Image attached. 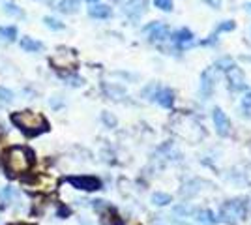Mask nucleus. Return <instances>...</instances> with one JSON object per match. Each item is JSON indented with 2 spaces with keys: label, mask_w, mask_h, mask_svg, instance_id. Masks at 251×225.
Returning a JSON list of instances; mask_svg holds the SVG:
<instances>
[{
  "label": "nucleus",
  "mask_w": 251,
  "mask_h": 225,
  "mask_svg": "<svg viewBox=\"0 0 251 225\" xmlns=\"http://www.w3.org/2000/svg\"><path fill=\"white\" fill-rule=\"evenodd\" d=\"M81 225H92V224H88V222H84V220H83V222H81Z\"/></svg>",
  "instance_id": "30"
},
{
  "label": "nucleus",
  "mask_w": 251,
  "mask_h": 225,
  "mask_svg": "<svg viewBox=\"0 0 251 225\" xmlns=\"http://www.w3.org/2000/svg\"><path fill=\"white\" fill-rule=\"evenodd\" d=\"M152 203L157 204V206H165V204L173 203V197H171L169 193L157 192V193H154V195H152Z\"/></svg>",
  "instance_id": "16"
},
{
  "label": "nucleus",
  "mask_w": 251,
  "mask_h": 225,
  "mask_svg": "<svg viewBox=\"0 0 251 225\" xmlns=\"http://www.w3.org/2000/svg\"><path fill=\"white\" fill-rule=\"evenodd\" d=\"M250 10H251V4H250Z\"/></svg>",
  "instance_id": "34"
},
{
  "label": "nucleus",
  "mask_w": 251,
  "mask_h": 225,
  "mask_svg": "<svg viewBox=\"0 0 251 225\" xmlns=\"http://www.w3.org/2000/svg\"><path fill=\"white\" fill-rule=\"evenodd\" d=\"M145 10H147V0H129L124 6V13L131 21H137L145 13Z\"/></svg>",
  "instance_id": "8"
},
{
  "label": "nucleus",
  "mask_w": 251,
  "mask_h": 225,
  "mask_svg": "<svg viewBox=\"0 0 251 225\" xmlns=\"http://www.w3.org/2000/svg\"><path fill=\"white\" fill-rule=\"evenodd\" d=\"M154 100H156L159 105H163V107H173V103H175V94H173V90L163 88V90H159V92L154 94Z\"/></svg>",
  "instance_id": "11"
},
{
  "label": "nucleus",
  "mask_w": 251,
  "mask_h": 225,
  "mask_svg": "<svg viewBox=\"0 0 251 225\" xmlns=\"http://www.w3.org/2000/svg\"><path fill=\"white\" fill-rule=\"evenodd\" d=\"M227 79H229V88L232 92H240L246 88V77L238 66H232L230 70H227Z\"/></svg>",
  "instance_id": "5"
},
{
  "label": "nucleus",
  "mask_w": 251,
  "mask_h": 225,
  "mask_svg": "<svg viewBox=\"0 0 251 225\" xmlns=\"http://www.w3.org/2000/svg\"><path fill=\"white\" fill-rule=\"evenodd\" d=\"M21 47L26 51V53H40V51H43V49H45V45H43L40 40H34V38H30V36L23 38Z\"/></svg>",
  "instance_id": "12"
},
{
  "label": "nucleus",
  "mask_w": 251,
  "mask_h": 225,
  "mask_svg": "<svg viewBox=\"0 0 251 225\" xmlns=\"http://www.w3.org/2000/svg\"><path fill=\"white\" fill-rule=\"evenodd\" d=\"M68 182L72 184L75 190H83V192L101 190V180L96 176H68Z\"/></svg>",
  "instance_id": "4"
},
{
  "label": "nucleus",
  "mask_w": 251,
  "mask_h": 225,
  "mask_svg": "<svg viewBox=\"0 0 251 225\" xmlns=\"http://www.w3.org/2000/svg\"><path fill=\"white\" fill-rule=\"evenodd\" d=\"M216 81H218V77H216V72H214V70H206V72L202 74V79H201V96L204 98V100H208V98L212 96Z\"/></svg>",
  "instance_id": "6"
},
{
  "label": "nucleus",
  "mask_w": 251,
  "mask_h": 225,
  "mask_svg": "<svg viewBox=\"0 0 251 225\" xmlns=\"http://www.w3.org/2000/svg\"><path fill=\"white\" fill-rule=\"evenodd\" d=\"M34 165V152L26 147H11L4 154V169L11 176H23Z\"/></svg>",
  "instance_id": "1"
},
{
  "label": "nucleus",
  "mask_w": 251,
  "mask_h": 225,
  "mask_svg": "<svg viewBox=\"0 0 251 225\" xmlns=\"http://www.w3.org/2000/svg\"><path fill=\"white\" fill-rule=\"evenodd\" d=\"M154 4H156V8L163 11H171L173 10V0H154Z\"/></svg>",
  "instance_id": "21"
},
{
  "label": "nucleus",
  "mask_w": 251,
  "mask_h": 225,
  "mask_svg": "<svg viewBox=\"0 0 251 225\" xmlns=\"http://www.w3.org/2000/svg\"><path fill=\"white\" fill-rule=\"evenodd\" d=\"M2 11L11 17V19H25V11L17 6V4H11V2H6L4 6H2Z\"/></svg>",
  "instance_id": "14"
},
{
  "label": "nucleus",
  "mask_w": 251,
  "mask_h": 225,
  "mask_svg": "<svg viewBox=\"0 0 251 225\" xmlns=\"http://www.w3.org/2000/svg\"><path fill=\"white\" fill-rule=\"evenodd\" d=\"M2 131H4V129H2V124H0V133H2Z\"/></svg>",
  "instance_id": "32"
},
{
  "label": "nucleus",
  "mask_w": 251,
  "mask_h": 225,
  "mask_svg": "<svg viewBox=\"0 0 251 225\" xmlns=\"http://www.w3.org/2000/svg\"><path fill=\"white\" fill-rule=\"evenodd\" d=\"M105 90H107L111 96H122V94H124V90L118 88V86H105Z\"/></svg>",
  "instance_id": "24"
},
{
  "label": "nucleus",
  "mask_w": 251,
  "mask_h": 225,
  "mask_svg": "<svg viewBox=\"0 0 251 225\" xmlns=\"http://www.w3.org/2000/svg\"><path fill=\"white\" fill-rule=\"evenodd\" d=\"M242 60H246V62H251V56H242Z\"/></svg>",
  "instance_id": "29"
},
{
  "label": "nucleus",
  "mask_w": 251,
  "mask_h": 225,
  "mask_svg": "<svg viewBox=\"0 0 251 225\" xmlns=\"http://www.w3.org/2000/svg\"><path fill=\"white\" fill-rule=\"evenodd\" d=\"M229 30H234V23L232 21H225L223 25L218 26V32H229Z\"/></svg>",
  "instance_id": "23"
},
{
  "label": "nucleus",
  "mask_w": 251,
  "mask_h": 225,
  "mask_svg": "<svg viewBox=\"0 0 251 225\" xmlns=\"http://www.w3.org/2000/svg\"><path fill=\"white\" fill-rule=\"evenodd\" d=\"M10 225H15V224H10ZM17 225H21V224H17Z\"/></svg>",
  "instance_id": "33"
},
{
  "label": "nucleus",
  "mask_w": 251,
  "mask_h": 225,
  "mask_svg": "<svg viewBox=\"0 0 251 225\" xmlns=\"http://www.w3.org/2000/svg\"><path fill=\"white\" fill-rule=\"evenodd\" d=\"M86 2H98V0H86Z\"/></svg>",
  "instance_id": "31"
},
{
  "label": "nucleus",
  "mask_w": 251,
  "mask_h": 225,
  "mask_svg": "<svg viewBox=\"0 0 251 225\" xmlns=\"http://www.w3.org/2000/svg\"><path fill=\"white\" fill-rule=\"evenodd\" d=\"M49 6L52 10L62 11V13H75V11H79L81 0H49Z\"/></svg>",
  "instance_id": "9"
},
{
  "label": "nucleus",
  "mask_w": 251,
  "mask_h": 225,
  "mask_svg": "<svg viewBox=\"0 0 251 225\" xmlns=\"http://www.w3.org/2000/svg\"><path fill=\"white\" fill-rule=\"evenodd\" d=\"M10 120L15 128H19L25 135H30V137H36V135H40V133L49 129L47 118L40 115V113H34V111L11 113Z\"/></svg>",
  "instance_id": "2"
},
{
  "label": "nucleus",
  "mask_w": 251,
  "mask_h": 225,
  "mask_svg": "<svg viewBox=\"0 0 251 225\" xmlns=\"http://www.w3.org/2000/svg\"><path fill=\"white\" fill-rule=\"evenodd\" d=\"M148 34H150V42H165L171 38L169 34V26L163 25V23H156L148 28Z\"/></svg>",
  "instance_id": "10"
},
{
  "label": "nucleus",
  "mask_w": 251,
  "mask_h": 225,
  "mask_svg": "<svg viewBox=\"0 0 251 225\" xmlns=\"http://www.w3.org/2000/svg\"><path fill=\"white\" fill-rule=\"evenodd\" d=\"M232 60H230V58H223V60H218V62H216V68H221V70H230V68H232Z\"/></svg>",
  "instance_id": "22"
},
{
  "label": "nucleus",
  "mask_w": 251,
  "mask_h": 225,
  "mask_svg": "<svg viewBox=\"0 0 251 225\" xmlns=\"http://www.w3.org/2000/svg\"><path fill=\"white\" fill-rule=\"evenodd\" d=\"M242 107L246 109V111H250L251 109V92H248V94L244 96V100H242Z\"/></svg>",
  "instance_id": "25"
},
{
  "label": "nucleus",
  "mask_w": 251,
  "mask_h": 225,
  "mask_svg": "<svg viewBox=\"0 0 251 225\" xmlns=\"http://www.w3.org/2000/svg\"><path fill=\"white\" fill-rule=\"evenodd\" d=\"M191 38H193V34L189 32L188 28H182V30H178L175 36H173V40L178 43H186V42H191Z\"/></svg>",
  "instance_id": "17"
},
{
  "label": "nucleus",
  "mask_w": 251,
  "mask_h": 225,
  "mask_svg": "<svg viewBox=\"0 0 251 225\" xmlns=\"http://www.w3.org/2000/svg\"><path fill=\"white\" fill-rule=\"evenodd\" d=\"M204 2H206L208 6H212V8H216V10L221 6V0H204Z\"/></svg>",
  "instance_id": "27"
},
{
  "label": "nucleus",
  "mask_w": 251,
  "mask_h": 225,
  "mask_svg": "<svg viewBox=\"0 0 251 225\" xmlns=\"http://www.w3.org/2000/svg\"><path fill=\"white\" fill-rule=\"evenodd\" d=\"M58 216H62V218L70 216V208H66V206H60V208H58Z\"/></svg>",
  "instance_id": "28"
},
{
  "label": "nucleus",
  "mask_w": 251,
  "mask_h": 225,
  "mask_svg": "<svg viewBox=\"0 0 251 225\" xmlns=\"http://www.w3.org/2000/svg\"><path fill=\"white\" fill-rule=\"evenodd\" d=\"M88 15L94 17V19H109V17L113 15V11H111L109 6H105V4H94V6L88 10Z\"/></svg>",
  "instance_id": "13"
},
{
  "label": "nucleus",
  "mask_w": 251,
  "mask_h": 225,
  "mask_svg": "<svg viewBox=\"0 0 251 225\" xmlns=\"http://www.w3.org/2000/svg\"><path fill=\"white\" fill-rule=\"evenodd\" d=\"M43 23H45V26L51 28V30H64V25L58 21V19H54V17H43Z\"/></svg>",
  "instance_id": "18"
},
{
  "label": "nucleus",
  "mask_w": 251,
  "mask_h": 225,
  "mask_svg": "<svg viewBox=\"0 0 251 225\" xmlns=\"http://www.w3.org/2000/svg\"><path fill=\"white\" fill-rule=\"evenodd\" d=\"M101 120H103V124L107 126V128H115V126H116V118L113 117L111 113H107V111L101 115Z\"/></svg>",
  "instance_id": "20"
},
{
  "label": "nucleus",
  "mask_w": 251,
  "mask_h": 225,
  "mask_svg": "<svg viewBox=\"0 0 251 225\" xmlns=\"http://www.w3.org/2000/svg\"><path fill=\"white\" fill-rule=\"evenodd\" d=\"M0 38H4L6 42H15L17 26H0Z\"/></svg>",
  "instance_id": "15"
},
{
  "label": "nucleus",
  "mask_w": 251,
  "mask_h": 225,
  "mask_svg": "<svg viewBox=\"0 0 251 225\" xmlns=\"http://www.w3.org/2000/svg\"><path fill=\"white\" fill-rule=\"evenodd\" d=\"M62 105H64V101H62V100H58V96L51 98V107L52 109H60Z\"/></svg>",
  "instance_id": "26"
},
{
  "label": "nucleus",
  "mask_w": 251,
  "mask_h": 225,
  "mask_svg": "<svg viewBox=\"0 0 251 225\" xmlns=\"http://www.w3.org/2000/svg\"><path fill=\"white\" fill-rule=\"evenodd\" d=\"M246 214H248V199H234V201H227L221 206L218 220L225 224H236L244 220Z\"/></svg>",
  "instance_id": "3"
},
{
  "label": "nucleus",
  "mask_w": 251,
  "mask_h": 225,
  "mask_svg": "<svg viewBox=\"0 0 251 225\" xmlns=\"http://www.w3.org/2000/svg\"><path fill=\"white\" fill-rule=\"evenodd\" d=\"M214 124H216V131L221 137H227L230 133V120L220 107L214 109Z\"/></svg>",
  "instance_id": "7"
},
{
  "label": "nucleus",
  "mask_w": 251,
  "mask_h": 225,
  "mask_svg": "<svg viewBox=\"0 0 251 225\" xmlns=\"http://www.w3.org/2000/svg\"><path fill=\"white\" fill-rule=\"evenodd\" d=\"M13 100H15V94L11 92L10 88L0 86V101H2V103H11Z\"/></svg>",
  "instance_id": "19"
}]
</instances>
